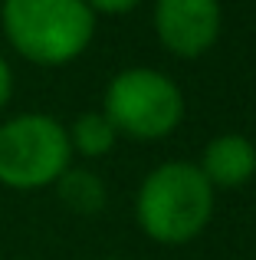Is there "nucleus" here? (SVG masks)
I'll list each match as a JSON object with an SVG mask.
<instances>
[{
  "label": "nucleus",
  "mask_w": 256,
  "mask_h": 260,
  "mask_svg": "<svg viewBox=\"0 0 256 260\" xmlns=\"http://www.w3.org/2000/svg\"><path fill=\"white\" fill-rule=\"evenodd\" d=\"M10 92H13V73L7 66V59L0 56V109L10 102Z\"/></svg>",
  "instance_id": "nucleus-10"
},
{
  "label": "nucleus",
  "mask_w": 256,
  "mask_h": 260,
  "mask_svg": "<svg viewBox=\"0 0 256 260\" xmlns=\"http://www.w3.org/2000/svg\"><path fill=\"white\" fill-rule=\"evenodd\" d=\"M200 172L210 188H240L256 172V148L243 135H217L204 152Z\"/></svg>",
  "instance_id": "nucleus-6"
},
{
  "label": "nucleus",
  "mask_w": 256,
  "mask_h": 260,
  "mask_svg": "<svg viewBox=\"0 0 256 260\" xmlns=\"http://www.w3.org/2000/svg\"><path fill=\"white\" fill-rule=\"evenodd\" d=\"M115 128H112V122L105 119L102 112H86L79 115L76 122H72L69 128V145L79 148L82 155H89V158H99V155H105L112 145H115Z\"/></svg>",
  "instance_id": "nucleus-8"
},
{
  "label": "nucleus",
  "mask_w": 256,
  "mask_h": 260,
  "mask_svg": "<svg viewBox=\"0 0 256 260\" xmlns=\"http://www.w3.org/2000/svg\"><path fill=\"white\" fill-rule=\"evenodd\" d=\"M89 4V10L92 13H128V10H135V7L141 4V0H86Z\"/></svg>",
  "instance_id": "nucleus-9"
},
{
  "label": "nucleus",
  "mask_w": 256,
  "mask_h": 260,
  "mask_svg": "<svg viewBox=\"0 0 256 260\" xmlns=\"http://www.w3.org/2000/svg\"><path fill=\"white\" fill-rule=\"evenodd\" d=\"M69 132L50 115H17L0 125V184L36 191L69 168Z\"/></svg>",
  "instance_id": "nucleus-3"
},
{
  "label": "nucleus",
  "mask_w": 256,
  "mask_h": 260,
  "mask_svg": "<svg viewBox=\"0 0 256 260\" xmlns=\"http://www.w3.org/2000/svg\"><path fill=\"white\" fill-rule=\"evenodd\" d=\"M154 30L164 50H171L174 56L197 59L217 43L220 4L217 0H158Z\"/></svg>",
  "instance_id": "nucleus-5"
},
{
  "label": "nucleus",
  "mask_w": 256,
  "mask_h": 260,
  "mask_svg": "<svg viewBox=\"0 0 256 260\" xmlns=\"http://www.w3.org/2000/svg\"><path fill=\"white\" fill-rule=\"evenodd\" d=\"M0 23L10 46L39 66L72 63L96 33L86 0H4Z\"/></svg>",
  "instance_id": "nucleus-1"
},
{
  "label": "nucleus",
  "mask_w": 256,
  "mask_h": 260,
  "mask_svg": "<svg viewBox=\"0 0 256 260\" xmlns=\"http://www.w3.org/2000/svg\"><path fill=\"white\" fill-rule=\"evenodd\" d=\"M138 224L161 244H187L214 214V188L197 165L167 161L141 181Z\"/></svg>",
  "instance_id": "nucleus-2"
},
{
  "label": "nucleus",
  "mask_w": 256,
  "mask_h": 260,
  "mask_svg": "<svg viewBox=\"0 0 256 260\" xmlns=\"http://www.w3.org/2000/svg\"><path fill=\"white\" fill-rule=\"evenodd\" d=\"M102 115L132 139H164L184 115V95L158 70H125L105 89Z\"/></svg>",
  "instance_id": "nucleus-4"
},
{
  "label": "nucleus",
  "mask_w": 256,
  "mask_h": 260,
  "mask_svg": "<svg viewBox=\"0 0 256 260\" xmlns=\"http://www.w3.org/2000/svg\"><path fill=\"white\" fill-rule=\"evenodd\" d=\"M56 191L63 198L66 208L76 214H99L105 208V184L99 175L86 172V168H66L56 181Z\"/></svg>",
  "instance_id": "nucleus-7"
}]
</instances>
